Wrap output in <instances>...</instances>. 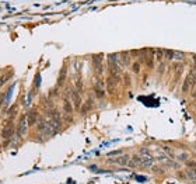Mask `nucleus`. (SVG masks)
<instances>
[{"label": "nucleus", "mask_w": 196, "mask_h": 184, "mask_svg": "<svg viewBox=\"0 0 196 184\" xmlns=\"http://www.w3.org/2000/svg\"><path fill=\"white\" fill-rule=\"evenodd\" d=\"M195 84H196V77H195V73L193 72H189L188 75H186V77H185V80H184V84H182V92L185 93H189L195 87Z\"/></svg>", "instance_id": "f257e3e1"}, {"label": "nucleus", "mask_w": 196, "mask_h": 184, "mask_svg": "<svg viewBox=\"0 0 196 184\" xmlns=\"http://www.w3.org/2000/svg\"><path fill=\"white\" fill-rule=\"evenodd\" d=\"M94 93L98 100H102L105 97V81L102 80V77H97L95 84H94Z\"/></svg>", "instance_id": "f03ea898"}, {"label": "nucleus", "mask_w": 196, "mask_h": 184, "mask_svg": "<svg viewBox=\"0 0 196 184\" xmlns=\"http://www.w3.org/2000/svg\"><path fill=\"white\" fill-rule=\"evenodd\" d=\"M104 55H94L93 56V66H94V69H95V73L98 77L102 76V72H104Z\"/></svg>", "instance_id": "7ed1b4c3"}, {"label": "nucleus", "mask_w": 196, "mask_h": 184, "mask_svg": "<svg viewBox=\"0 0 196 184\" xmlns=\"http://www.w3.org/2000/svg\"><path fill=\"white\" fill-rule=\"evenodd\" d=\"M67 93H69V97L74 105V110H80V105H81V96H80V92L76 90L74 87H72V89L67 90Z\"/></svg>", "instance_id": "20e7f679"}, {"label": "nucleus", "mask_w": 196, "mask_h": 184, "mask_svg": "<svg viewBox=\"0 0 196 184\" xmlns=\"http://www.w3.org/2000/svg\"><path fill=\"white\" fill-rule=\"evenodd\" d=\"M27 128H28V121H27V115H24V117L20 119V124L17 127V131H16L17 136H18V138H22V136L25 135Z\"/></svg>", "instance_id": "39448f33"}, {"label": "nucleus", "mask_w": 196, "mask_h": 184, "mask_svg": "<svg viewBox=\"0 0 196 184\" xmlns=\"http://www.w3.org/2000/svg\"><path fill=\"white\" fill-rule=\"evenodd\" d=\"M119 84V81L115 80L114 77H111V76H108L105 80V89L106 92L109 93V94H114L115 93V89H116V86Z\"/></svg>", "instance_id": "423d86ee"}, {"label": "nucleus", "mask_w": 196, "mask_h": 184, "mask_svg": "<svg viewBox=\"0 0 196 184\" xmlns=\"http://www.w3.org/2000/svg\"><path fill=\"white\" fill-rule=\"evenodd\" d=\"M74 110V105L73 103L70 101V97H69V93H66L63 96V111L66 114H72Z\"/></svg>", "instance_id": "0eeeda50"}, {"label": "nucleus", "mask_w": 196, "mask_h": 184, "mask_svg": "<svg viewBox=\"0 0 196 184\" xmlns=\"http://www.w3.org/2000/svg\"><path fill=\"white\" fill-rule=\"evenodd\" d=\"M93 105H94V100H93V97H88V98H87V101L81 105V108H80V114H81V115H85V114L93 108Z\"/></svg>", "instance_id": "6e6552de"}, {"label": "nucleus", "mask_w": 196, "mask_h": 184, "mask_svg": "<svg viewBox=\"0 0 196 184\" xmlns=\"http://www.w3.org/2000/svg\"><path fill=\"white\" fill-rule=\"evenodd\" d=\"M38 113L35 111V110H31L30 113H28V115H27V121H28V125H34V124H37V121H38Z\"/></svg>", "instance_id": "1a4fd4ad"}, {"label": "nucleus", "mask_w": 196, "mask_h": 184, "mask_svg": "<svg viewBox=\"0 0 196 184\" xmlns=\"http://www.w3.org/2000/svg\"><path fill=\"white\" fill-rule=\"evenodd\" d=\"M7 124H9V125H7L4 129L1 131V136H3L4 139H10V136L14 134V128H13V127L10 125V121H9Z\"/></svg>", "instance_id": "9d476101"}, {"label": "nucleus", "mask_w": 196, "mask_h": 184, "mask_svg": "<svg viewBox=\"0 0 196 184\" xmlns=\"http://www.w3.org/2000/svg\"><path fill=\"white\" fill-rule=\"evenodd\" d=\"M129 60H130V54L129 52H121L119 54V63L122 66L129 65Z\"/></svg>", "instance_id": "9b49d317"}, {"label": "nucleus", "mask_w": 196, "mask_h": 184, "mask_svg": "<svg viewBox=\"0 0 196 184\" xmlns=\"http://www.w3.org/2000/svg\"><path fill=\"white\" fill-rule=\"evenodd\" d=\"M112 162L116 163V164H121V166H123V164H129V162H130V157L127 156V155H123V156H121V157L114 159Z\"/></svg>", "instance_id": "f8f14e48"}, {"label": "nucleus", "mask_w": 196, "mask_h": 184, "mask_svg": "<svg viewBox=\"0 0 196 184\" xmlns=\"http://www.w3.org/2000/svg\"><path fill=\"white\" fill-rule=\"evenodd\" d=\"M165 56L168 59H174V58H184V54L175 52V51H165Z\"/></svg>", "instance_id": "ddd939ff"}, {"label": "nucleus", "mask_w": 196, "mask_h": 184, "mask_svg": "<svg viewBox=\"0 0 196 184\" xmlns=\"http://www.w3.org/2000/svg\"><path fill=\"white\" fill-rule=\"evenodd\" d=\"M154 51H151L150 54H148V58H147V66L148 68H154Z\"/></svg>", "instance_id": "4468645a"}, {"label": "nucleus", "mask_w": 196, "mask_h": 184, "mask_svg": "<svg viewBox=\"0 0 196 184\" xmlns=\"http://www.w3.org/2000/svg\"><path fill=\"white\" fill-rule=\"evenodd\" d=\"M140 65H142V60H140V59L136 60V62L133 63V65H132L133 73H139V72H140Z\"/></svg>", "instance_id": "2eb2a0df"}, {"label": "nucleus", "mask_w": 196, "mask_h": 184, "mask_svg": "<svg viewBox=\"0 0 196 184\" xmlns=\"http://www.w3.org/2000/svg\"><path fill=\"white\" fill-rule=\"evenodd\" d=\"M64 79H66V68H63V71L60 72V77H59V81H58L59 86H62V84H63Z\"/></svg>", "instance_id": "dca6fc26"}, {"label": "nucleus", "mask_w": 196, "mask_h": 184, "mask_svg": "<svg viewBox=\"0 0 196 184\" xmlns=\"http://www.w3.org/2000/svg\"><path fill=\"white\" fill-rule=\"evenodd\" d=\"M185 164H186V167H189L191 170H195L196 169V162L195 160H186Z\"/></svg>", "instance_id": "f3484780"}, {"label": "nucleus", "mask_w": 196, "mask_h": 184, "mask_svg": "<svg viewBox=\"0 0 196 184\" xmlns=\"http://www.w3.org/2000/svg\"><path fill=\"white\" fill-rule=\"evenodd\" d=\"M9 79H10V75L4 76V77H0V86H3V84H4V83L9 80Z\"/></svg>", "instance_id": "a211bd4d"}, {"label": "nucleus", "mask_w": 196, "mask_h": 184, "mask_svg": "<svg viewBox=\"0 0 196 184\" xmlns=\"http://www.w3.org/2000/svg\"><path fill=\"white\" fill-rule=\"evenodd\" d=\"M140 155H143V156H148V157H150V153H148V151H147V149H144V148H143V149H140Z\"/></svg>", "instance_id": "6ab92c4d"}]
</instances>
